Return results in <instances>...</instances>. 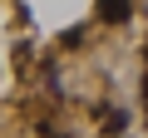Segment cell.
Here are the masks:
<instances>
[{
    "label": "cell",
    "instance_id": "obj_1",
    "mask_svg": "<svg viewBox=\"0 0 148 138\" xmlns=\"http://www.w3.org/2000/svg\"><path fill=\"white\" fill-rule=\"evenodd\" d=\"M128 10H133V0H99V20L104 25H123Z\"/></svg>",
    "mask_w": 148,
    "mask_h": 138
}]
</instances>
